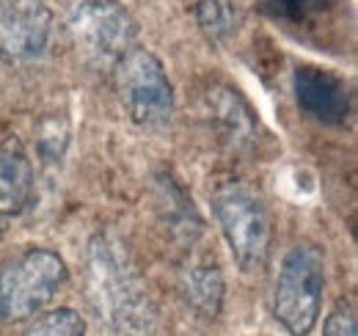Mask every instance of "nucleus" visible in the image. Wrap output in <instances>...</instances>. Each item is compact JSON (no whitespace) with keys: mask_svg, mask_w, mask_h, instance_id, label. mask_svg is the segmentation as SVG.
I'll return each mask as SVG.
<instances>
[{"mask_svg":"<svg viewBox=\"0 0 358 336\" xmlns=\"http://www.w3.org/2000/svg\"><path fill=\"white\" fill-rule=\"evenodd\" d=\"M69 42L80 61L110 72L138 36L133 14L116 0H83L66 17Z\"/></svg>","mask_w":358,"mask_h":336,"instance_id":"39448f33","label":"nucleus"},{"mask_svg":"<svg viewBox=\"0 0 358 336\" xmlns=\"http://www.w3.org/2000/svg\"><path fill=\"white\" fill-rule=\"evenodd\" d=\"M182 295L201 317H215L224 303L221 270L215 265H193L182 276Z\"/></svg>","mask_w":358,"mask_h":336,"instance_id":"9d476101","label":"nucleus"},{"mask_svg":"<svg viewBox=\"0 0 358 336\" xmlns=\"http://www.w3.org/2000/svg\"><path fill=\"white\" fill-rule=\"evenodd\" d=\"M22 336H86V320L75 309H55L31 323Z\"/></svg>","mask_w":358,"mask_h":336,"instance_id":"ddd939ff","label":"nucleus"},{"mask_svg":"<svg viewBox=\"0 0 358 336\" xmlns=\"http://www.w3.org/2000/svg\"><path fill=\"white\" fill-rule=\"evenodd\" d=\"M325 290V259L314 243L292 246L278 270L273 314L289 336H309L320 320Z\"/></svg>","mask_w":358,"mask_h":336,"instance_id":"7ed1b4c3","label":"nucleus"},{"mask_svg":"<svg viewBox=\"0 0 358 336\" xmlns=\"http://www.w3.org/2000/svg\"><path fill=\"white\" fill-rule=\"evenodd\" d=\"M50 28L52 14L45 0H0V58L8 64L42 58Z\"/></svg>","mask_w":358,"mask_h":336,"instance_id":"0eeeda50","label":"nucleus"},{"mask_svg":"<svg viewBox=\"0 0 358 336\" xmlns=\"http://www.w3.org/2000/svg\"><path fill=\"white\" fill-rule=\"evenodd\" d=\"M196 20L210 42H224L234 31V8L229 0H199Z\"/></svg>","mask_w":358,"mask_h":336,"instance_id":"f8f14e48","label":"nucleus"},{"mask_svg":"<svg viewBox=\"0 0 358 336\" xmlns=\"http://www.w3.org/2000/svg\"><path fill=\"white\" fill-rule=\"evenodd\" d=\"M295 94H298V105L312 119L325 122V125L345 122L350 111V97H348L345 83L325 69L301 66L295 72Z\"/></svg>","mask_w":358,"mask_h":336,"instance_id":"6e6552de","label":"nucleus"},{"mask_svg":"<svg viewBox=\"0 0 358 336\" xmlns=\"http://www.w3.org/2000/svg\"><path fill=\"white\" fill-rule=\"evenodd\" d=\"M322 336H358L356 309L350 306V300H339L334 306V312L322 326Z\"/></svg>","mask_w":358,"mask_h":336,"instance_id":"4468645a","label":"nucleus"},{"mask_svg":"<svg viewBox=\"0 0 358 336\" xmlns=\"http://www.w3.org/2000/svg\"><path fill=\"white\" fill-rule=\"evenodd\" d=\"M34 196V166L17 141L0 146V237Z\"/></svg>","mask_w":358,"mask_h":336,"instance_id":"1a4fd4ad","label":"nucleus"},{"mask_svg":"<svg viewBox=\"0 0 358 336\" xmlns=\"http://www.w3.org/2000/svg\"><path fill=\"white\" fill-rule=\"evenodd\" d=\"M89 298L99 317H105L119 334L141 336L149 331V298L146 287L105 237H94L89 246Z\"/></svg>","mask_w":358,"mask_h":336,"instance_id":"f257e3e1","label":"nucleus"},{"mask_svg":"<svg viewBox=\"0 0 358 336\" xmlns=\"http://www.w3.org/2000/svg\"><path fill=\"white\" fill-rule=\"evenodd\" d=\"M113 91L124 113L141 127L166 125L174 113V88L160 64V58L143 47H130L116 66Z\"/></svg>","mask_w":358,"mask_h":336,"instance_id":"423d86ee","label":"nucleus"},{"mask_svg":"<svg viewBox=\"0 0 358 336\" xmlns=\"http://www.w3.org/2000/svg\"><path fill=\"white\" fill-rule=\"evenodd\" d=\"M213 212L237 267L243 273L262 270L270 253V212L259 190L243 179L221 182L213 193Z\"/></svg>","mask_w":358,"mask_h":336,"instance_id":"f03ea898","label":"nucleus"},{"mask_svg":"<svg viewBox=\"0 0 358 336\" xmlns=\"http://www.w3.org/2000/svg\"><path fill=\"white\" fill-rule=\"evenodd\" d=\"M66 284V262L55 251L31 248L0 267V326L39 314Z\"/></svg>","mask_w":358,"mask_h":336,"instance_id":"20e7f679","label":"nucleus"},{"mask_svg":"<svg viewBox=\"0 0 358 336\" xmlns=\"http://www.w3.org/2000/svg\"><path fill=\"white\" fill-rule=\"evenodd\" d=\"M210 108H213L215 125L221 127V132H224V141L234 144V146L251 141V135H254V113L237 97V91L215 88L210 94Z\"/></svg>","mask_w":358,"mask_h":336,"instance_id":"9b49d317","label":"nucleus"}]
</instances>
